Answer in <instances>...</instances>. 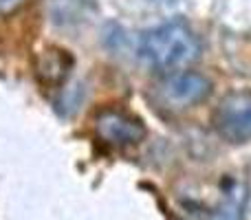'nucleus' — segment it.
<instances>
[{
	"mask_svg": "<svg viewBox=\"0 0 251 220\" xmlns=\"http://www.w3.org/2000/svg\"><path fill=\"white\" fill-rule=\"evenodd\" d=\"M201 44L194 31L183 20H172L146 31L139 42V55L150 69L183 71L199 57Z\"/></svg>",
	"mask_w": 251,
	"mask_h": 220,
	"instance_id": "obj_1",
	"label": "nucleus"
},
{
	"mask_svg": "<svg viewBox=\"0 0 251 220\" xmlns=\"http://www.w3.org/2000/svg\"><path fill=\"white\" fill-rule=\"evenodd\" d=\"M212 121L216 132L229 143L251 141V91H236L223 97Z\"/></svg>",
	"mask_w": 251,
	"mask_h": 220,
	"instance_id": "obj_2",
	"label": "nucleus"
},
{
	"mask_svg": "<svg viewBox=\"0 0 251 220\" xmlns=\"http://www.w3.org/2000/svg\"><path fill=\"white\" fill-rule=\"evenodd\" d=\"M95 123L100 139L110 146H134L146 137V125L137 117H130L122 110L100 112Z\"/></svg>",
	"mask_w": 251,
	"mask_h": 220,
	"instance_id": "obj_3",
	"label": "nucleus"
},
{
	"mask_svg": "<svg viewBox=\"0 0 251 220\" xmlns=\"http://www.w3.org/2000/svg\"><path fill=\"white\" fill-rule=\"evenodd\" d=\"M212 93V82L194 71H174L163 82V95L176 106H194L205 101Z\"/></svg>",
	"mask_w": 251,
	"mask_h": 220,
	"instance_id": "obj_4",
	"label": "nucleus"
},
{
	"mask_svg": "<svg viewBox=\"0 0 251 220\" xmlns=\"http://www.w3.org/2000/svg\"><path fill=\"white\" fill-rule=\"evenodd\" d=\"M73 69V60L62 49H44L38 62V75L44 86H62Z\"/></svg>",
	"mask_w": 251,
	"mask_h": 220,
	"instance_id": "obj_5",
	"label": "nucleus"
},
{
	"mask_svg": "<svg viewBox=\"0 0 251 220\" xmlns=\"http://www.w3.org/2000/svg\"><path fill=\"white\" fill-rule=\"evenodd\" d=\"M247 205V185L240 181L227 183L221 203L209 214V220H243Z\"/></svg>",
	"mask_w": 251,
	"mask_h": 220,
	"instance_id": "obj_6",
	"label": "nucleus"
},
{
	"mask_svg": "<svg viewBox=\"0 0 251 220\" xmlns=\"http://www.w3.org/2000/svg\"><path fill=\"white\" fill-rule=\"evenodd\" d=\"M22 2L25 0H0V13H13L22 7Z\"/></svg>",
	"mask_w": 251,
	"mask_h": 220,
	"instance_id": "obj_7",
	"label": "nucleus"
},
{
	"mask_svg": "<svg viewBox=\"0 0 251 220\" xmlns=\"http://www.w3.org/2000/svg\"><path fill=\"white\" fill-rule=\"evenodd\" d=\"M150 2H176V0H150Z\"/></svg>",
	"mask_w": 251,
	"mask_h": 220,
	"instance_id": "obj_8",
	"label": "nucleus"
}]
</instances>
